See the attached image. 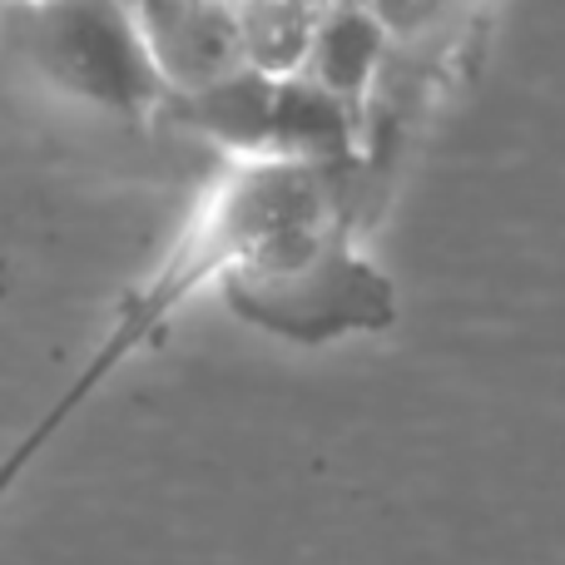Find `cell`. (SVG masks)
Returning a JSON list of instances; mask_svg holds the SVG:
<instances>
[{
	"mask_svg": "<svg viewBox=\"0 0 565 565\" xmlns=\"http://www.w3.org/2000/svg\"><path fill=\"white\" fill-rule=\"evenodd\" d=\"M0 45L60 95L105 115H149L169 99L125 0H15L0 6Z\"/></svg>",
	"mask_w": 565,
	"mask_h": 565,
	"instance_id": "obj_1",
	"label": "cell"
},
{
	"mask_svg": "<svg viewBox=\"0 0 565 565\" xmlns=\"http://www.w3.org/2000/svg\"><path fill=\"white\" fill-rule=\"evenodd\" d=\"M218 298L248 322L292 348H328L342 338L382 332L397 318V292L372 258L348 244V234L318 254L282 264L274 274L228 278Z\"/></svg>",
	"mask_w": 565,
	"mask_h": 565,
	"instance_id": "obj_2",
	"label": "cell"
},
{
	"mask_svg": "<svg viewBox=\"0 0 565 565\" xmlns=\"http://www.w3.org/2000/svg\"><path fill=\"white\" fill-rule=\"evenodd\" d=\"M129 15L145 35L169 99L214 89L248 70L228 0H129Z\"/></svg>",
	"mask_w": 565,
	"mask_h": 565,
	"instance_id": "obj_3",
	"label": "cell"
},
{
	"mask_svg": "<svg viewBox=\"0 0 565 565\" xmlns=\"http://www.w3.org/2000/svg\"><path fill=\"white\" fill-rule=\"evenodd\" d=\"M382 55H387V35H382L377 20L358 0H332L318 25V40H312L308 65H302V79H312L332 99L358 109L362 95L372 89Z\"/></svg>",
	"mask_w": 565,
	"mask_h": 565,
	"instance_id": "obj_4",
	"label": "cell"
},
{
	"mask_svg": "<svg viewBox=\"0 0 565 565\" xmlns=\"http://www.w3.org/2000/svg\"><path fill=\"white\" fill-rule=\"evenodd\" d=\"M328 6L332 0H228L244 65L268 79L302 75Z\"/></svg>",
	"mask_w": 565,
	"mask_h": 565,
	"instance_id": "obj_5",
	"label": "cell"
},
{
	"mask_svg": "<svg viewBox=\"0 0 565 565\" xmlns=\"http://www.w3.org/2000/svg\"><path fill=\"white\" fill-rule=\"evenodd\" d=\"M358 6L377 20L387 40H422L441 25L451 0H358Z\"/></svg>",
	"mask_w": 565,
	"mask_h": 565,
	"instance_id": "obj_6",
	"label": "cell"
}]
</instances>
